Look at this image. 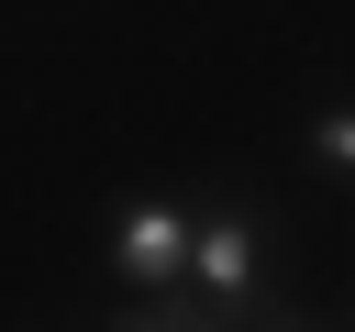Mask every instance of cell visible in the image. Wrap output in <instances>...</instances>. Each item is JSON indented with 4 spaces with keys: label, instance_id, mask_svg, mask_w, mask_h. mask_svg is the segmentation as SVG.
I'll list each match as a JSON object with an SVG mask.
<instances>
[{
    "label": "cell",
    "instance_id": "3957f363",
    "mask_svg": "<svg viewBox=\"0 0 355 332\" xmlns=\"http://www.w3.org/2000/svg\"><path fill=\"white\" fill-rule=\"evenodd\" d=\"M300 166H311L322 188H355V89H333V100L300 122Z\"/></svg>",
    "mask_w": 355,
    "mask_h": 332
},
{
    "label": "cell",
    "instance_id": "6da1fadb",
    "mask_svg": "<svg viewBox=\"0 0 355 332\" xmlns=\"http://www.w3.org/2000/svg\"><path fill=\"white\" fill-rule=\"evenodd\" d=\"M266 210L244 188L222 199H189V310L200 321H255L266 310Z\"/></svg>",
    "mask_w": 355,
    "mask_h": 332
},
{
    "label": "cell",
    "instance_id": "7a4b0ae2",
    "mask_svg": "<svg viewBox=\"0 0 355 332\" xmlns=\"http://www.w3.org/2000/svg\"><path fill=\"white\" fill-rule=\"evenodd\" d=\"M100 277H111L122 299H166V288H189V199H178V188H133V199H111V210H100Z\"/></svg>",
    "mask_w": 355,
    "mask_h": 332
}]
</instances>
